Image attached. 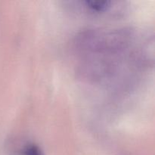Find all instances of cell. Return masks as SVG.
I'll use <instances>...</instances> for the list:
<instances>
[{"instance_id":"cell-1","label":"cell","mask_w":155,"mask_h":155,"mask_svg":"<svg viewBox=\"0 0 155 155\" xmlns=\"http://www.w3.org/2000/svg\"><path fill=\"white\" fill-rule=\"evenodd\" d=\"M21 155H42L39 148L34 145H26L23 149L21 150Z\"/></svg>"}]
</instances>
